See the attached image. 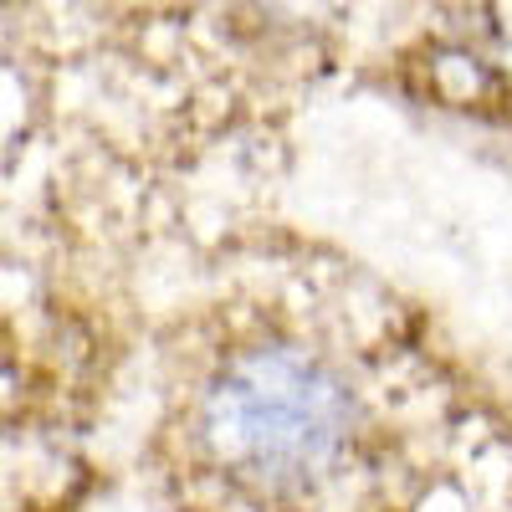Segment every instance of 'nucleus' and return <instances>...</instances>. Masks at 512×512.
Returning a JSON list of instances; mask_svg holds the SVG:
<instances>
[{"label": "nucleus", "mask_w": 512, "mask_h": 512, "mask_svg": "<svg viewBox=\"0 0 512 512\" xmlns=\"http://www.w3.org/2000/svg\"><path fill=\"white\" fill-rule=\"evenodd\" d=\"M359 405L344 369L303 344H256L205 379L195 436L210 466L251 497H303L354 446Z\"/></svg>", "instance_id": "obj_1"}]
</instances>
